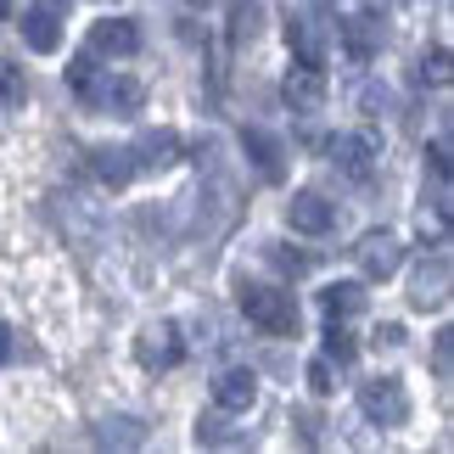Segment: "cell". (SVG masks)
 <instances>
[{"label":"cell","mask_w":454,"mask_h":454,"mask_svg":"<svg viewBox=\"0 0 454 454\" xmlns=\"http://www.w3.org/2000/svg\"><path fill=\"white\" fill-rule=\"evenodd\" d=\"M241 309H247L253 325H264L270 337H292L298 331V303L292 292H275V286H241Z\"/></svg>","instance_id":"cell-1"},{"label":"cell","mask_w":454,"mask_h":454,"mask_svg":"<svg viewBox=\"0 0 454 454\" xmlns=\"http://www.w3.org/2000/svg\"><path fill=\"white\" fill-rule=\"evenodd\" d=\"M432 174H449V135L432 141Z\"/></svg>","instance_id":"cell-29"},{"label":"cell","mask_w":454,"mask_h":454,"mask_svg":"<svg viewBox=\"0 0 454 454\" xmlns=\"http://www.w3.org/2000/svg\"><path fill=\"white\" fill-rule=\"evenodd\" d=\"M141 51V28L129 17H107L90 28V57H135Z\"/></svg>","instance_id":"cell-11"},{"label":"cell","mask_w":454,"mask_h":454,"mask_svg":"<svg viewBox=\"0 0 454 454\" xmlns=\"http://www.w3.org/2000/svg\"><path fill=\"white\" fill-rule=\"evenodd\" d=\"M12 359V331H6V320H0V364Z\"/></svg>","instance_id":"cell-31"},{"label":"cell","mask_w":454,"mask_h":454,"mask_svg":"<svg viewBox=\"0 0 454 454\" xmlns=\"http://www.w3.org/2000/svg\"><path fill=\"white\" fill-rule=\"evenodd\" d=\"M320 303H325L331 320H348V314H359V309H364V286H359V281H337V286H325V292H320Z\"/></svg>","instance_id":"cell-17"},{"label":"cell","mask_w":454,"mask_h":454,"mask_svg":"<svg viewBox=\"0 0 454 454\" xmlns=\"http://www.w3.org/2000/svg\"><path fill=\"white\" fill-rule=\"evenodd\" d=\"M107 443H141L146 432H141V421H107V432H101Z\"/></svg>","instance_id":"cell-24"},{"label":"cell","mask_w":454,"mask_h":454,"mask_svg":"<svg viewBox=\"0 0 454 454\" xmlns=\"http://www.w3.org/2000/svg\"><path fill=\"white\" fill-rule=\"evenodd\" d=\"M197 443H241V432L224 427V410H219V415H202L197 421Z\"/></svg>","instance_id":"cell-20"},{"label":"cell","mask_w":454,"mask_h":454,"mask_svg":"<svg viewBox=\"0 0 454 454\" xmlns=\"http://www.w3.org/2000/svg\"><path fill=\"white\" fill-rule=\"evenodd\" d=\"M410 303H415V309H443V303H449V253H432V270L421 264Z\"/></svg>","instance_id":"cell-14"},{"label":"cell","mask_w":454,"mask_h":454,"mask_svg":"<svg viewBox=\"0 0 454 454\" xmlns=\"http://www.w3.org/2000/svg\"><path fill=\"white\" fill-rule=\"evenodd\" d=\"M241 152H247V163L264 174L270 185H281V180H286V146L275 141L270 129H241Z\"/></svg>","instance_id":"cell-8"},{"label":"cell","mask_w":454,"mask_h":454,"mask_svg":"<svg viewBox=\"0 0 454 454\" xmlns=\"http://www.w3.org/2000/svg\"><path fill=\"white\" fill-rule=\"evenodd\" d=\"M449 74H454V67H449V45H432L427 57H421V79H432V84H449Z\"/></svg>","instance_id":"cell-21"},{"label":"cell","mask_w":454,"mask_h":454,"mask_svg":"<svg viewBox=\"0 0 454 454\" xmlns=\"http://www.w3.org/2000/svg\"><path fill=\"white\" fill-rule=\"evenodd\" d=\"M214 404H219L224 415H247V410L258 404V376H253V371H224V376L214 381Z\"/></svg>","instance_id":"cell-13"},{"label":"cell","mask_w":454,"mask_h":454,"mask_svg":"<svg viewBox=\"0 0 454 454\" xmlns=\"http://www.w3.org/2000/svg\"><path fill=\"white\" fill-rule=\"evenodd\" d=\"M376 348H387V354H393V348H404V325H381L376 331Z\"/></svg>","instance_id":"cell-28"},{"label":"cell","mask_w":454,"mask_h":454,"mask_svg":"<svg viewBox=\"0 0 454 454\" xmlns=\"http://www.w3.org/2000/svg\"><path fill=\"white\" fill-rule=\"evenodd\" d=\"M325 354H331V359H337V364H342V359H354V342H348V337H342V331H337V325H331V337H325Z\"/></svg>","instance_id":"cell-27"},{"label":"cell","mask_w":454,"mask_h":454,"mask_svg":"<svg viewBox=\"0 0 454 454\" xmlns=\"http://www.w3.org/2000/svg\"><path fill=\"white\" fill-rule=\"evenodd\" d=\"M6 17H12V0H0V23H6Z\"/></svg>","instance_id":"cell-32"},{"label":"cell","mask_w":454,"mask_h":454,"mask_svg":"<svg viewBox=\"0 0 454 454\" xmlns=\"http://www.w3.org/2000/svg\"><path fill=\"white\" fill-rule=\"evenodd\" d=\"M281 96H286L292 113H320L325 107V74H320V67H309V62H298L281 79Z\"/></svg>","instance_id":"cell-9"},{"label":"cell","mask_w":454,"mask_h":454,"mask_svg":"<svg viewBox=\"0 0 454 454\" xmlns=\"http://www.w3.org/2000/svg\"><path fill=\"white\" fill-rule=\"evenodd\" d=\"M359 410H364V421H376V427H404V421H410V393H404V381H393V376L359 381Z\"/></svg>","instance_id":"cell-2"},{"label":"cell","mask_w":454,"mask_h":454,"mask_svg":"<svg viewBox=\"0 0 454 454\" xmlns=\"http://www.w3.org/2000/svg\"><path fill=\"white\" fill-rule=\"evenodd\" d=\"M23 96H28V84H23V67L0 62V107H23Z\"/></svg>","instance_id":"cell-19"},{"label":"cell","mask_w":454,"mask_h":454,"mask_svg":"<svg viewBox=\"0 0 454 454\" xmlns=\"http://www.w3.org/2000/svg\"><path fill=\"white\" fill-rule=\"evenodd\" d=\"M84 101L101 113H113V118H135L146 107V84L141 79H129V74H113V79H90V90H84Z\"/></svg>","instance_id":"cell-3"},{"label":"cell","mask_w":454,"mask_h":454,"mask_svg":"<svg viewBox=\"0 0 454 454\" xmlns=\"http://www.w3.org/2000/svg\"><path fill=\"white\" fill-rule=\"evenodd\" d=\"M309 387H314V393H320V398H325L331 387H337V359H331V354L309 364Z\"/></svg>","instance_id":"cell-23"},{"label":"cell","mask_w":454,"mask_h":454,"mask_svg":"<svg viewBox=\"0 0 454 454\" xmlns=\"http://www.w3.org/2000/svg\"><path fill=\"white\" fill-rule=\"evenodd\" d=\"M90 79H96V62H90V57H79L74 67H67V84H74V90H79V96H84V90H90Z\"/></svg>","instance_id":"cell-25"},{"label":"cell","mask_w":454,"mask_h":454,"mask_svg":"<svg viewBox=\"0 0 454 454\" xmlns=\"http://www.w3.org/2000/svg\"><path fill=\"white\" fill-rule=\"evenodd\" d=\"M23 45L28 51H40V57H51V51L62 45V17H57V6H28L23 12Z\"/></svg>","instance_id":"cell-12"},{"label":"cell","mask_w":454,"mask_h":454,"mask_svg":"<svg viewBox=\"0 0 454 454\" xmlns=\"http://www.w3.org/2000/svg\"><path fill=\"white\" fill-rule=\"evenodd\" d=\"M191 6H214V0H191Z\"/></svg>","instance_id":"cell-33"},{"label":"cell","mask_w":454,"mask_h":454,"mask_svg":"<svg viewBox=\"0 0 454 454\" xmlns=\"http://www.w3.org/2000/svg\"><path fill=\"white\" fill-rule=\"evenodd\" d=\"M270 258H275L281 270H292V275H303V270H309V258H298V253H281V247H275Z\"/></svg>","instance_id":"cell-30"},{"label":"cell","mask_w":454,"mask_h":454,"mask_svg":"<svg viewBox=\"0 0 454 454\" xmlns=\"http://www.w3.org/2000/svg\"><path fill=\"white\" fill-rule=\"evenodd\" d=\"M342 40H348V51H354V57L364 62V57L376 51V40H381V23L359 12V17H348V23H342Z\"/></svg>","instance_id":"cell-18"},{"label":"cell","mask_w":454,"mask_h":454,"mask_svg":"<svg viewBox=\"0 0 454 454\" xmlns=\"http://www.w3.org/2000/svg\"><path fill=\"white\" fill-rule=\"evenodd\" d=\"M286 45H292V57H298V62L325 67V28L314 23V17H292V23H286Z\"/></svg>","instance_id":"cell-15"},{"label":"cell","mask_w":454,"mask_h":454,"mask_svg":"<svg viewBox=\"0 0 454 454\" xmlns=\"http://www.w3.org/2000/svg\"><path fill=\"white\" fill-rule=\"evenodd\" d=\"M135 364H141V371H174V364H180V331L168 320L141 325V337H135Z\"/></svg>","instance_id":"cell-5"},{"label":"cell","mask_w":454,"mask_h":454,"mask_svg":"<svg viewBox=\"0 0 454 454\" xmlns=\"http://www.w3.org/2000/svg\"><path fill=\"white\" fill-rule=\"evenodd\" d=\"M90 168H96V180H101V185H129V180H135L129 152H113V146L90 152Z\"/></svg>","instance_id":"cell-16"},{"label":"cell","mask_w":454,"mask_h":454,"mask_svg":"<svg viewBox=\"0 0 454 454\" xmlns=\"http://www.w3.org/2000/svg\"><path fill=\"white\" fill-rule=\"evenodd\" d=\"M286 224L298 236H325L331 224H337V207H331L320 191H298V197L286 202Z\"/></svg>","instance_id":"cell-7"},{"label":"cell","mask_w":454,"mask_h":454,"mask_svg":"<svg viewBox=\"0 0 454 454\" xmlns=\"http://www.w3.org/2000/svg\"><path fill=\"white\" fill-rule=\"evenodd\" d=\"M359 107L371 113V118H376V113H387V90H381V84H364V90H359Z\"/></svg>","instance_id":"cell-26"},{"label":"cell","mask_w":454,"mask_h":454,"mask_svg":"<svg viewBox=\"0 0 454 454\" xmlns=\"http://www.w3.org/2000/svg\"><path fill=\"white\" fill-rule=\"evenodd\" d=\"M325 152L348 180H371L376 174V141L371 135H337V141H325Z\"/></svg>","instance_id":"cell-6"},{"label":"cell","mask_w":454,"mask_h":454,"mask_svg":"<svg viewBox=\"0 0 454 454\" xmlns=\"http://www.w3.org/2000/svg\"><path fill=\"white\" fill-rule=\"evenodd\" d=\"M129 163H135V168H146V174L174 168V163H180V135H174V129H146L141 141L129 146Z\"/></svg>","instance_id":"cell-10"},{"label":"cell","mask_w":454,"mask_h":454,"mask_svg":"<svg viewBox=\"0 0 454 454\" xmlns=\"http://www.w3.org/2000/svg\"><path fill=\"white\" fill-rule=\"evenodd\" d=\"M354 264L371 275V281H387V275H398V264H404V241L393 231H364L359 247H354Z\"/></svg>","instance_id":"cell-4"},{"label":"cell","mask_w":454,"mask_h":454,"mask_svg":"<svg viewBox=\"0 0 454 454\" xmlns=\"http://www.w3.org/2000/svg\"><path fill=\"white\" fill-rule=\"evenodd\" d=\"M432 371L443 381L454 376V331H438V342H432Z\"/></svg>","instance_id":"cell-22"}]
</instances>
